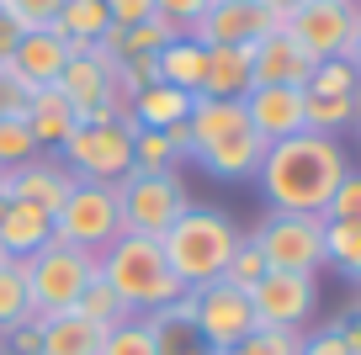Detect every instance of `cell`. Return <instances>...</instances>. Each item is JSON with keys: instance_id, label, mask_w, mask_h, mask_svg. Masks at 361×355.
<instances>
[{"instance_id": "obj_1", "label": "cell", "mask_w": 361, "mask_h": 355, "mask_svg": "<svg viewBox=\"0 0 361 355\" xmlns=\"http://www.w3.org/2000/svg\"><path fill=\"white\" fill-rule=\"evenodd\" d=\"M350 175V159L335 138L324 133H293L266 144L260 154V197L271 212H303V218H324L335 186Z\"/></svg>"}, {"instance_id": "obj_2", "label": "cell", "mask_w": 361, "mask_h": 355, "mask_svg": "<svg viewBox=\"0 0 361 355\" xmlns=\"http://www.w3.org/2000/svg\"><path fill=\"white\" fill-rule=\"evenodd\" d=\"M239 239H245V233L234 228V218H228L224 207H202V201H197V207H186L170 223L159 249H165L170 276L186 292H197V287H207V281H224V266L234 260Z\"/></svg>"}, {"instance_id": "obj_3", "label": "cell", "mask_w": 361, "mask_h": 355, "mask_svg": "<svg viewBox=\"0 0 361 355\" xmlns=\"http://www.w3.org/2000/svg\"><path fill=\"white\" fill-rule=\"evenodd\" d=\"M102 281L133 313H154V308H165V302H176L186 292L170 276L159 239H144V233H123V239H112L102 249Z\"/></svg>"}, {"instance_id": "obj_4", "label": "cell", "mask_w": 361, "mask_h": 355, "mask_svg": "<svg viewBox=\"0 0 361 355\" xmlns=\"http://www.w3.org/2000/svg\"><path fill=\"white\" fill-rule=\"evenodd\" d=\"M102 276V255L75 244H48L27 260V287H32V318H59L75 313V302L85 297V287Z\"/></svg>"}, {"instance_id": "obj_5", "label": "cell", "mask_w": 361, "mask_h": 355, "mask_svg": "<svg viewBox=\"0 0 361 355\" xmlns=\"http://www.w3.org/2000/svg\"><path fill=\"white\" fill-rule=\"evenodd\" d=\"M112 191H117V212H123V233H144V239H165L170 223L192 207V191L176 170H154V175L128 170Z\"/></svg>"}, {"instance_id": "obj_6", "label": "cell", "mask_w": 361, "mask_h": 355, "mask_svg": "<svg viewBox=\"0 0 361 355\" xmlns=\"http://www.w3.org/2000/svg\"><path fill=\"white\" fill-rule=\"evenodd\" d=\"M59 154H64V170L75 180L117 186L133 170V117H123V123H80L59 144Z\"/></svg>"}, {"instance_id": "obj_7", "label": "cell", "mask_w": 361, "mask_h": 355, "mask_svg": "<svg viewBox=\"0 0 361 355\" xmlns=\"http://www.w3.org/2000/svg\"><path fill=\"white\" fill-rule=\"evenodd\" d=\"M255 249L266 255L271 270H293V276H319L324 270V218L303 212H266L250 228Z\"/></svg>"}, {"instance_id": "obj_8", "label": "cell", "mask_w": 361, "mask_h": 355, "mask_svg": "<svg viewBox=\"0 0 361 355\" xmlns=\"http://www.w3.org/2000/svg\"><path fill=\"white\" fill-rule=\"evenodd\" d=\"M282 32L293 37L314 64H324V58H350L356 32H361V0H303L282 22Z\"/></svg>"}, {"instance_id": "obj_9", "label": "cell", "mask_w": 361, "mask_h": 355, "mask_svg": "<svg viewBox=\"0 0 361 355\" xmlns=\"http://www.w3.org/2000/svg\"><path fill=\"white\" fill-rule=\"evenodd\" d=\"M54 239L102 255L112 239H123V212H117V191L112 186H90L75 180V191L64 197V207L54 212Z\"/></svg>"}, {"instance_id": "obj_10", "label": "cell", "mask_w": 361, "mask_h": 355, "mask_svg": "<svg viewBox=\"0 0 361 355\" xmlns=\"http://www.w3.org/2000/svg\"><path fill=\"white\" fill-rule=\"evenodd\" d=\"M255 323L266 329H303L319 308V276H293V270H266L250 287Z\"/></svg>"}, {"instance_id": "obj_11", "label": "cell", "mask_w": 361, "mask_h": 355, "mask_svg": "<svg viewBox=\"0 0 361 355\" xmlns=\"http://www.w3.org/2000/svg\"><path fill=\"white\" fill-rule=\"evenodd\" d=\"M192 302H197V329H202V340L213 344L218 355L234 350L239 340H250V334L260 329L255 308H250V292L228 287V281H207V287H197Z\"/></svg>"}, {"instance_id": "obj_12", "label": "cell", "mask_w": 361, "mask_h": 355, "mask_svg": "<svg viewBox=\"0 0 361 355\" xmlns=\"http://www.w3.org/2000/svg\"><path fill=\"white\" fill-rule=\"evenodd\" d=\"M266 32H276V16L260 11L255 0H213L202 22L192 27L202 48H255Z\"/></svg>"}, {"instance_id": "obj_13", "label": "cell", "mask_w": 361, "mask_h": 355, "mask_svg": "<svg viewBox=\"0 0 361 355\" xmlns=\"http://www.w3.org/2000/svg\"><path fill=\"white\" fill-rule=\"evenodd\" d=\"M260 154H266V138L250 123L228 127V133H213V138H202V144L192 149V159L218 180H250L260 170Z\"/></svg>"}, {"instance_id": "obj_14", "label": "cell", "mask_w": 361, "mask_h": 355, "mask_svg": "<svg viewBox=\"0 0 361 355\" xmlns=\"http://www.w3.org/2000/svg\"><path fill=\"white\" fill-rule=\"evenodd\" d=\"M69 191H75V175L54 159H27L16 170H0V201H32L43 212H59Z\"/></svg>"}, {"instance_id": "obj_15", "label": "cell", "mask_w": 361, "mask_h": 355, "mask_svg": "<svg viewBox=\"0 0 361 355\" xmlns=\"http://www.w3.org/2000/svg\"><path fill=\"white\" fill-rule=\"evenodd\" d=\"M149 329V340H154V355H218L213 344L202 340V329H197V302L192 292H180L176 302H165V308L154 313H138Z\"/></svg>"}, {"instance_id": "obj_16", "label": "cell", "mask_w": 361, "mask_h": 355, "mask_svg": "<svg viewBox=\"0 0 361 355\" xmlns=\"http://www.w3.org/2000/svg\"><path fill=\"white\" fill-rule=\"evenodd\" d=\"M303 101L308 96L293 90V85H250L245 90V117L266 144H276V138L303 133Z\"/></svg>"}, {"instance_id": "obj_17", "label": "cell", "mask_w": 361, "mask_h": 355, "mask_svg": "<svg viewBox=\"0 0 361 355\" xmlns=\"http://www.w3.org/2000/svg\"><path fill=\"white\" fill-rule=\"evenodd\" d=\"M54 244V212L32 207V201H6L0 218V255L6 260H32L37 249Z\"/></svg>"}, {"instance_id": "obj_18", "label": "cell", "mask_w": 361, "mask_h": 355, "mask_svg": "<svg viewBox=\"0 0 361 355\" xmlns=\"http://www.w3.org/2000/svg\"><path fill=\"white\" fill-rule=\"evenodd\" d=\"M308 75H314V58H308L282 27L255 43V85H293V90H303Z\"/></svg>"}, {"instance_id": "obj_19", "label": "cell", "mask_w": 361, "mask_h": 355, "mask_svg": "<svg viewBox=\"0 0 361 355\" xmlns=\"http://www.w3.org/2000/svg\"><path fill=\"white\" fill-rule=\"evenodd\" d=\"M6 64L32 90H43V85H59V75H64V64H69V48H64V37H54V32H22Z\"/></svg>"}, {"instance_id": "obj_20", "label": "cell", "mask_w": 361, "mask_h": 355, "mask_svg": "<svg viewBox=\"0 0 361 355\" xmlns=\"http://www.w3.org/2000/svg\"><path fill=\"white\" fill-rule=\"evenodd\" d=\"M250 85H255V48H207V101H245Z\"/></svg>"}, {"instance_id": "obj_21", "label": "cell", "mask_w": 361, "mask_h": 355, "mask_svg": "<svg viewBox=\"0 0 361 355\" xmlns=\"http://www.w3.org/2000/svg\"><path fill=\"white\" fill-rule=\"evenodd\" d=\"M192 106H197L192 90L149 85V90H138V96L128 101V117H133V127H154V133H170V127H180L186 117H192Z\"/></svg>"}, {"instance_id": "obj_22", "label": "cell", "mask_w": 361, "mask_h": 355, "mask_svg": "<svg viewBox=\"0 0 361 355\" xmlns=\"http://www.w3.org/2000/svg\"><path fill=\"white\" fill-rule=\"evenodd\" d=\"M22 123L32 127L37 149H59V144L80 127V117H75V106H69L54 85H43V90H32V101H27V111H22Z\"/></svg>"}, {"instance_id": "obj_23", "label": "cell", "mask_w": 361, "mask_h": 355, "mask_svg": "<svg viewBox=\"0 0 361 355\" xmlns=\"http://www.w3.org/2000/svg\"><path fill=\"white\" fill-rule=\"evenodd\" d=\"M159 64V85H176V90H192V96H202V80H207V48L197 43V37H176V43H165L154 54Z\"/></svg>"}, {"instance_id": "obj_24", "label": "cell", "mask_w": 361, "mask_h": 355, "mask_svg": "<svg viewBox=\"0 0 361 355\" xmlns=\"http://www.w3.org/2000/svg\"><path fill=\"white\" fill-rule=\"evenodd\" d=\"M106 329H96L80 313H59V318H43V350L37 355H102Z\"/></svg>"}, {"instance_id": "obj_25", "label": "cell", "mask_w": 361, "mask_h": 355, "mask_svg": "<svg viewBox=\"0 0 361 355\" xmlns=\"http://www.w3.org/2000/svg\"><path fill=\"white\" fill-rule=\"evenodd\" d=\"M106 27H112L106 0H64V11H59V22L48 27V32L54 37H75V43H96Z\"/></svg>"}, {"instance_id": "obj_26", "label": "cell", "mask_w": 361, "mask_h": 355, "mask_svg": "<svg viewBox=\"0 0 361 355\" xmlns=\"http://www.w3.org/2000/svg\"><path fill=\"white\" fill-rule=\"evenodd\" d=\"M303 96H308V90H303ZM356 111H361V96H308L303 101V133L335 138L340 127L356 123Z\"/></svg>"}, {"instance_id": "obj_27", "label": "cell", "mask_w": 361, "mask_h": 355, "mask_svg": "<svg viewBox=\"0 0 361 355\" xmlns=\"http://www.w3.org/2000/svg\"><path fill=\"white\" fill-rule=\"evenodd\" d=\"M32 318V287H27V260H0V334Z\"/></svg>"}, {"instance_id": "obj_28", "label": "cell", "mask_w": 361, "mask_h": 355, "mask_svg": "<svg viewBox=\"0 0 361 355\" xmlns=\"http://www.w3.org/2000/svg\"><path fill=\"white\" fill-rule=\"evenodd\" d=\"M324 266H335L340 276L361 281V228L356 223H329L324 218Z\"/></svg>"}, {"instance_id": "obj_29", "label": "cell", "mask_w": 361, "mask_h": 355, "mask_svg": "<svg viewBox=\"0 0 361 355\" xmlns=\"http://www.w3.org/2000/svg\"><path fill=\"white\" fill-rule=\"evenodd\" d=\"M75 313H80V318H90V323H96V329H117V323L138 318V313L128 308V302L117 297V292L106 287L102 276H96V281H90V287H85V297L75 302Z\"/></svg>"}, {"instance_id": "obj_30", "label": "cell", "mask_w": 361, "mask_h": 355, "mask_svg": "<svg viewBox=\"0 0 361 355\" xmlns=\"http://www.w3.org/2000/svg\"><path fill=\"white\" fill-rule=\"evenodd\" d=\"M303 90L308 96H361V75L350 58H324V64H314Z\"/></svg>"}, {"instance_id": "obj_31", "label": "cell", "mask_w": 361, "mask_h": 355, "mask_svg": "<svg viewBox=\"0 0 361 355\" xmlns=\"http://www.w3.org/2000/svg\"><path fill=\"white\" fill-rule=\"evenodd\" d=\"M64 11V0H0V22H11L16 32H48Z\"/></svg>"}, {"instance_id": "obj_32", "label": "cell", "mask_w": 361, "mask_h": 355, "mask_svg": "<svg viewBox=\"0 0 361 355\" xmlns=\"http://www.w3.org/2000/svg\"><path fill=\"white\" fill-rule=\"evenodd\" d=\"M176 149H170L165 133H154V127H133V170H144V175H154V170H176Z\"/></svg>"}, {"instance_id": "obj_33", "label": "cell", "mask_w": 361, "mask_h": 355, "mask_svg": "<svg viewBox=\"0 0 361 355\" xmlns=\"http://www.w3.org/2000/svg\"><path fill=\"white\" fill-rule=\"evenodd\" d=\"M303 350V329H266L260 323L250 340H239L234 350H224V355H298Z\"/></svg>"}, {"instance_id": "obj_34", "label": "cell", "mask_w": 361, "mask_h": 355, "mask_svg": "<svg viewBox=\"0 0 361 355\" xmlns=\"http://www.w3.org/2000/svg\"><path fill=\"white\" fill-rule=\"evenodd\" d=\"M43 149H37V138H32V127L22 123V117H6L0 123V170H16V165H27V159H37Z\"/></svg>"}, {"instance_id": "obj_35", "label": "cell", "mask_w": 361, "mask_h": 355, "mask_svg": "<svg viewBox=\"0 0 361 355\" xmlns=\"http://www.w3.org/2000/svg\"><path fill=\"white\" fill-rule=\"evenodd\" d=\"M266 270H271V266H266V255H260L255 239L245 233V239H239V249H234V260L224 266V281H228V287H239V292H250L260 276H266Z\"/></svg>"}, {"instance_id": "obj_36", "label": "cell", "mask_w": 361, "mask_h": 355, "mask_svg": "<svg viewBox=\"0 0 361 355\" xmlns=\"http://www.w3.org/2000/svg\"><path fill=\"white\" fill-rule=\"evenodd\" d=\"M102 355H154V340H149L144 318H128V323H117V329H106Z\"/></svg>"}, {"instance_id": "obj_37", "label": "cell", "mask_w": 361, "mask_h": 355, "mask_svg": "<svg viewBox=\"0 0 361 355\" xmlns=\"http://www.w3.org/2000/svg\"><path fill=\"white\" fill-rule=\"evenodd\" d=\"M324 218H329V223H356V228H361V170H350V175L335 186Z\"/></svg>"}, {"instance_id": "obj_38", "label": "cell", "mask_w": 361, "mask_h": 355, "mask_svg": "<svg viewBox=\"0 0 361 355\" xmlns=\"http://www.w3.org/2000/svg\"><path fill=\"white\" fill-rule=\"evenodd\" d=\"M207 6H213V0H154V16H165L180 37H192V27L202 22Z\"/></svg>"}, {"instance_id": "obj_39", "label": "cell", "mask_w": 361, "mask_h": 355, "mask_svg": "<svg viewBox=\"0 0 361 355\" xmlns=\"http://www.w3.org/2000/svg\"><path fill=\"white\" fill-rule=\"evenodd\" d=\"M6 340V355H37L43 350V318H22L16 329L0 334Z\"/></svg>"}, {"instance_id": "obj_40", "label": "cell", "mask_w": 361, "mask_h": 355, "mask_svg": "<svg viewBox=\"0 0 361 355\" xmlns=\"http://www.w3.org/2000/svg\"><path fill=\"white\" fill-rule=\"evenodd\" d=\"M106 16H112V27H138L154 16V0H106Z\"/></svg>"}, {"instance_id": "obj_41", "label": "cell", "mask_w": 361, "mask_h": 355, "mask_svg": "<svg viewBox=\"0 0 361 355\" xmlns=\"http://www.w3.org/2000/svg\"><path fill=\"white\" fill-rule=\"evenodd\" d=\"M298 355H350V350H345V340L335 334V323H329L324 334H303V350H298Z\"/></svg>"}, {"instance_id": "obj_42", "label": "cell", "mask_w": 361, "mask_h": 355, "mask_svg": "<svg viewBox=\"0 0 361 355\" xmlns=\"http://www.w3.org/2000/svg\"><path fill=\"white\" fill-rule=\"evenodd\" d=\"M255 6H260V11H271V16H276V27H282L287 16H293L298 6H303V0H255Z\"/></svg>"}, {"instance_id": "obj_43", "label": "cell", "mask_w": 361, "mask_h": 355, "mask_svg": "<svg viewBox=\"0 0 361 355\" xmlns=\"http://www.w3.org/2000/svg\"><path fill=\"white\" fill-rule=\"evenodd\" d=\"M350 64H356V75H361V32H356V48H350Z\"/></svg>"}, {"instance_id": "obj_44", "label": "cell", "mask_w": 361, "mask_h": 355, "mask_svg": "<svg viewBox=\"0 0 361 355\" xmlns=\"http://www.w3.org/2000/svg\"><path fill=\"white\" fill-rule=\"evenodd\" d=\"M350 127H356V138H361V111H356V123H350Z\"/></svg>"}, {"instance_id": "obj_45", "label": "cell", "mask_w": 361, "mask_h": 355, "mask_svg": "<svg viewBox=\"0 0 361 355\" xmlns=\"http://www.w3.org/2000/svg\"><path fill=\"white\" fill-rule=\"evenodd\" d=\"M356 308H361V281H356Z\"/></svg>"}, {"instance_id": "obj_46", "label": "cell", "mask_w": 361, "mask_h": 355, "mask_svg": "<svg viewBox=\"0 0 361 355\" xmlns=\"http://www.w3.org/2000/svg\"><path fill=\"white\" fill-rule=\"evenodd\" d=\"M0 218H6V201H0Z\"/></svg>"}, {"instance_id": "obj_47", "label": "cell", "mask_w": 361, "mask_h": 355, "mask_svg": "<svg viewBox=\"0 0 361 355\" xmlns=\"http://www.w3.org/2000/svg\"><path fill=\"white\" fill-rule=\"evenodd\" d=\"M0 355H6V340H0Z\"/></svg>"}, {"instance_id": "obj_48", "label": "cell", "mask_w": 361, "mask_h": 355, "mask_svg": "<svg viewBox=\"0 0 361 355\" xmlns=\"http://www.w3.org/2000/svg\"><path fill=\"white\" fill-rule=\"evenodd\" d=\"M0 260H6V255H0Z\"/></svg>"}]
</instances>
